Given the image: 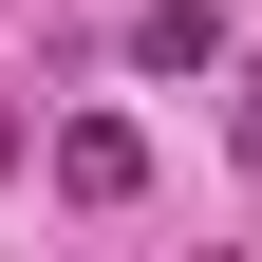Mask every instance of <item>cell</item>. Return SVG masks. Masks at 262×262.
<instances>
[{
    "mask_svg": "<svg viewBox=\"0 0 262 262\" xmlns=\"http://www.w3.org/2000/svg\"><path fill=\"white\" fill-rule=\"evenodd\" d=\"M131 187H150V131L131 113H75L56 131V206H131Z\"/></svg>",
    "mask_w": 262,
    "mask_h": 262,
    "instance_id": "obj_1",
    "label": "cell"
},
{
    "mask_svg": "<svg viewBox=\"0 0 262 262\" xmlns=\"http://www.w3.org/2000/svg\"><path fill=\"white\" fill-rule=\"evenodd\" d=\"M131 56H150V75H206V56H225V19H206V0H150V19H131Z\"/></svg>",
    "mask_w": 262,
    "mask_h": 262,
    "instance_id": "obj_2",
    "label": "cell"
},
{
    "mask_svg": "<svg viewBox=\"0 0 262 262\" xmlns=\"http://www.w3.org/2000/svg\"><path fill=\"white\" fill-rule=\"evenodd\" d=\"M225 131H244V169H262V56H244V113H225Z\"/></svg>",
    "mask_w": 262,
    "mask_h": 262,
    "instance_id": "obj_3",
    "label": "cell"
}]
</instances>
